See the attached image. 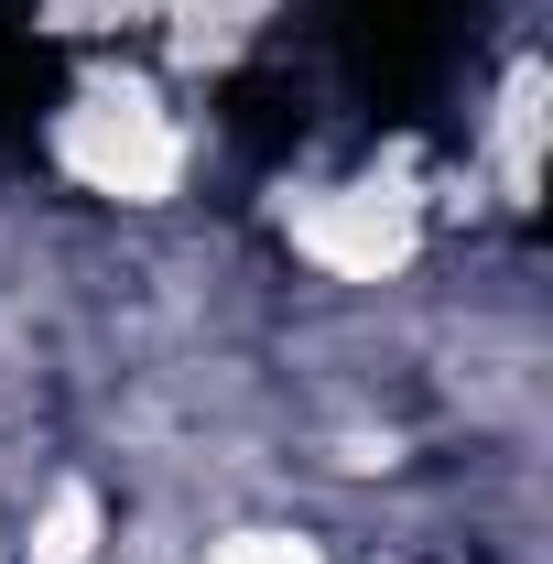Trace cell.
Here are the masks:
<instances>
[{
	"label": "cell",
	"mask_w": 553,
	"mask_h": 564,
	"mask_svg": "<svg viewBox=\"0 0 553 564\" xmlns=\"http://www.w3.org/2000/svg\"><path fill=\"white\" fill-rule=\"evenodd\" d=\"M66 163L87 185H109V196H163L174 185V131H163V109L141 87H98L66 120Z\"/></svg>",
	"instance_id": "1"
},
{
	"label": "cell",
	"mask_w": 553,
	"mask_h": 564,
	"mask_svg": "<svg viewBox=\"0 0 553 564\" xmlns=\"http://www.w3.org/2000/svg\"><path fill=\"white\" fill-rule=\"evenodd\" d=\"M402 207L380 196V185H347V196H326V207H304V250L315 261H337V272H380V261H402Z\"/></svg>",
	"instance_id": "2"
},
{
	"label": "cell",
	"mask_w": 553,
	"mask_h": 564,
	"mask_svg": "<svg viewBox=\"0 0 553 564\" xmlns=\"http://www.w3.org/2000/svg\"><path fill=\"white\" fill-rule=\"evenodd\" d=\"M87 543H98V499L66 489V499H55V521H44V543H33V564H87Z\"/></svg>",
	"instance_id": "3"
}]
</instances>
